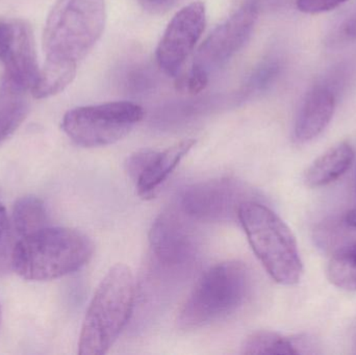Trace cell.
<instances>
[{
    "instance_id": "6da1fadb",
    "label": "cell",
    "mask_w": 356,
    "mask_h": 355,
    "mask_svg": "<svg viewBox=\"0 0 356 355\" xmlns=\"http://www.w3.org/2000/svg\"><path fill=\"white\" fill-rule=\"evenodd\" d=\"M93 252V242L81 231L47 226L16 242L12 268L25 281H52L79 270Z\"/></svg>"
},
{
    "instance_id": "7a4b0ae2",
    "label": "cell",
    "mask_w": 356,
    "mask_h": 355,
    "mask_svg": "<svg viewBox=\"0 0 356 355\" xmlns=\"http://www.w3.org/2000/svg\"><path fill=\"white\" fill-rule=\"evenodd\" d=\"M135 277L129 267L117 264L98 286L83 320L79 342L81 355H104L111 349L133 314Z\"/></svg>"
},
{
    "instance_id": "3957f363",
    "label": "cell",
    "mask_w": 356,
    "mask_h": 355,
    "mask_svg": "<svg viewBox=\"0 0 356 355\" xmlns=\"http://www.w3.org/2000/svg\"><path fill=\"white\" fill-rule=\"evenodd\" d=\"M106 19L104 0H58L44 28L45 60L79 66L102 38Z\"/></svg>"
},
{
    "instance_id": "277c9868",
    "label": "cell",
    "mask_w": 356,
    "mask_h": 355,
    "mask_svg": "<svg viewBox=\"0 0 356 355\" xmlns=\"http://www.w3.org/2000/svg\"><path fill=\"white\" fill-rule=\"evenodd\" d=\"M250 272L238 261L220 263L205 271L180 310L184 329L207 327L242 308L250 291Z\"/></svg>"
},
{
    "instance_id": "5b68a950",
    "label": "cell",
    "mask_w": 356,
    "mask_h": 355,
    "mask_svg": "<svg viewBox=\"0 0 356 355\" xmlns=\"http://www.w3.org/2000/svg\"><path fill=\"white\" fill-rule=\"evenodd\" d=\"M238 222L255 256L276 283L293 286L300 281L303 266L298 245L290 227L280 216L250 200L241 208Z\"/></svg>"
},
{
    "instance_id": "8992f818",
    "label": "cell",
    "mask_w": 356,
    "mask_h": 355,
    "mask_svg": "<svg viewBox=\"0 0 356 355\" xmlns=\"http://www.w3.org/2000/svg\"><path fill=\"white\" fill-rule=\"evenodd\" d=\"M259 13V3L251 0L216 27L199 47L190 70L177 77L178 91L190 94L203 91L211 75L225 66L250 39Z\"/></svg>"
},
{
    "instance_id": "52a82bcc",
    "label": "cell",
    "mask_w": 356,
    "mask_h": 355,
    "mask_svg": "<svg viewBox=\"0 0 356 355\" xmlns=\"http://www.w3.org/2000/svg\"><path fill=\"white\" fill-rule=\"evenodd\" d=\"M144 115L142 106L129 101L79 106L65 114L62 129L81 147H102L127 137Z\"/></svg>"
},
{
    "instance_id": "ba28073f",
    "label": "cell",
    "mask_w": 356,
    "mask_h": 355,
    "mask_svg": "<svg viewBox=\"0 0 356 355\" xmlns=\"http://www.w3.org/2000/svg\"><path fill=\"white\" fill-rule=\"evenodd\" d=\"M253 192L234 179L201 181L184 190L180 208L190 218L207 222L238 221L243 204L253 200Z\"/></svg>"
},
{
    "instance_id": "9c48e42d",
    "label": "cell",
    "mask_w": 356,
    "mask_h": 355,
    "mask_svg": "<svg viewBox=\"0 0 356 355\" xmlns=\"http://www.w3.org/2000/svg\"><path fill=\"white\" fill-rule=\"evenodd\" d=\"M149 240L154 262L163 270H188L196 261L198 241L181 208L162 213L152 225Z\"/></svg>"
},
{
    "instance_id": "30bf717a",
    "label": "cell",
    "mask_w": 356,
    "mask_h": 355,
    "mask_svg": "<svg viewBox=\"0 0 356 355\" xmlns=\"http://www.w3.org/2000/svg\"><path fill=\"white\" fill-rule=\"evenodd\" d=\"M207 25L203 2L194 1L177 13L156 48L159 67L169 76H177L198 43Z\"/></svg>"
},
{
    "instance_id": "8fae6325",
    "label": "cell",
    "mask_w": 356,
    "mask_h": 355,
    "mask_svg": "<svg viewBox=\"0 0 356 355\" xmlns=\"http://www.w3.org/2000/svg\"><path fill=\"white\" fill-rule=\"evenodd\" d=\"M0 60L4 75L31 91L40 69L33 29L26 21H0Z\"/></svg>"
},
{
    "instance_id": "7c38bea8",
    "label": "cell",
    "mask_w": 356,
    "mask_h": 355,
    "mask_svg": "<svg viewBox=\"0 0 356 355\" xmlns=\"http://www.w3.org/2000/svg\"><path fill=\"white\" fill-rule=\"evenodd\" d=\"M336 110V96L330 88L317 85L307 93L294 127L298 143H307L321 135L330 124Z\"/></svg>"
},
{
    "instance_id": "4fadbf2b",
    "label": "cell",
    "mask_w": 356,
    "mask_h": 355,
    "mask_svg": "<svg viewBox=\"0 0 356 355\" xmlns=\"http://www.w3.org/2000/svg\"><path fill=\"white\" fill-rule=\"evenodd\" d=\"M195 140H184L164 151L154 150L141 174L136 179L138 193L144 199L154 197L159 188L177 169L182 158L194 147Z\"/></svg>"
},
{
    "instance_id": "5bb4252c",
    "label": "cell",
    "mask_w": 356,
    "mask_h": 355,
    "mask_svg": "<svg viewBox=\"0 0 356 355\" xmlns=\"http://www.w3.org/2000/svg\"><path fill=\"white\" fill-rule=\"evenodd\" d=\"M355 150L347 142L337 144L320 156L307 169L305 181L307 187L321 188L338 181L353 166Z\"/></svg>"
},
{
    "instance_id": "9a60e30c",
    "label": "cell",
    "mask_w": 356,
    "mask_h": 355,
    "mask_svg": "<svg viewBox=\"0 0 356 355\" xmlns=\"http://www.w3.org/2000/svg\"><path fill=\"white\" fill-rule=\"evenodd\" d=\"M29 91L6 75L2 77L0 81V145L26 118L29 112Z\"/></svg>"
},
{
    "instance_id": "2e32d148",
    "label": "cell",
    "mask_w": 356,
    "mask_h": 355,
    "mask_svg": "<svg viewBox=\"0 0 356 355\" xmlns=\"http://www.w3.org/2000/svg\"><path fill=\"white\" fill-rule=\"evenodd\" d=\"M315 347L307 336L284 337L273 331H259L245 339L242 354H311Z\"/></svg>"
},
{
    "instance_id": "e0dca14e",
    "label": "cell",
    "mask_w": 356,
    "mask_h": 355,
    "mask_svg": "<svg viewBox=\"0 0 356 355\" xmlns=\"http://www.w3.org/2000/svg\"><path fill=\"white\" fill-rule=\"evenodd\" d=\"M77 65L58 60H45L43 68L31 89L37 99H45L64 91L75 79Z\"/></svg>"
},
{
    "instance_id": "ac0fdd59",
    "label": "cell",
    "mask_w": 356,
    "mask_h": 355,
    "mask_svg": "<svg viewBox=\"0 0 356 355\" xmlns=\"http://www.w3.org/2000/svg\"><path fill=\"white\" fill-rule=\"evenodd\" d=\"M12 229L21 238L47 227L45 204L35 196H25L17 200L13 208Z\"/></svg>"
},
{
    "instance_id": "d6986e66",
    "label": "cell",
    "mask_w": 356,
    "mask_h": 355,
    "mask_svg": "<svg viewBox=\"0 0 356 355\" xmlns=\"http://www.w3.org/2000/svg\"><path fill=\"white\" fill-rule=\"evenodd\" d=\"M13 242L10 221L6 208L0 204V273L6 272L12 267V254L15 246Z\"/></svg>"
},
{
    "instance_id": "ffe728a7",
    "label": "cell",
    "mask_w": 356,
    "mask_h": 355,
    "mask_svg": "<svg viewBox=\"0 0 356 355\" xmlns=\"http://www.w3.org/2000/svg\"><path fill=\"white\" fill-rule=\"evenodd\" d=\"M278 73H280V65L277 63L270 62L264 64L253 75L249 83V87L255 90L266 89L273 83Z\"/></svg>"
},
{
    "instance_id": "44dd1931",
    "label": "cell",
    "mask_w": 356,
    "mask_h": 355,
    "mask_svg": "<svg viewBox=\"0 0 356 355\" xmlns=\"http://www.w3.org/2000/svg\"><path fill=\"white\" fill-rule=\"evenodd\" d=\"M348 0H297V8L305 14L317 15L330 12Z\"/></svg>"
},
{
    "instance_id": "7402d4cb",
    "label": "cell",
    "mask_w": 356,
    "mask_h": 355,
    "mask_svg": "<svg viewBox=\"0 0 356 355\" xmlns=\"http://www.w3.org/2000/svg\"><path fill=\"white\" fill-rule=\"evenodd\" d=\"M139 3L152 14H163L168 12L177 3L178 0H138Z\"/></svg>"
},
{
    "instance_id": "603a6c76",
    "label": "cell",
    "mask_w": 356,
    "mask_h": 355,
    "mask_svg": "<svg viewBox=\"0 0 356 355\" xmlns=\"http://www.w3.org/2000/svg\"><path fill=\"white\" fill-rule=\"evenodd\" d=\"M345 35L349 39H356V12L345 23L343 27Z\"/></svg>"
},
{
    "instance_id": "cb8c5ba5",
    "label": "cell",
    "mask_w": 356,
    "mask_h": 355,
    "mask_svg": "<svg viewBox=\"0 0 356 355\" xmlns=\"http://www.w3.org/2000/svg\"><path fill=\"white\" fill-rule=\"evenodd\" d=\"M346 222L349 226L355 227L356 229V206L355 208L349 210L346 216Z\"/></svg>"
},
{
    "instance_id": "d4e9b609",
    "label": "cell",
    "mask_w": 356,
    "mask_h": 355,
    "mask_svg": "<svg viewBox=\"0 0 356 355\" xmlns=\"http://www.w3.org/2000/svg\"><path fill=\"white\" fill-rule=\"evenodd\" d=\"M345 248H346L347 251L351 254V256L355 258L356 262V241L349 244V245L345 246Z\"/></svg>"
},
{
    "instance_id": "484cf974",
    "label": "cell",
    "mask_w": 356,
    "mask_h": 355,
    "mask_svg": "<svg viewBox=\"0 0 356 355\" xmlns=\"http://www.w3.org/2000/svg\"><path fill=\"white\" fill-rule=\"evenodd\" d=\"M355 347H356V336H355Z\"/></svg>"
}]
</instances>
